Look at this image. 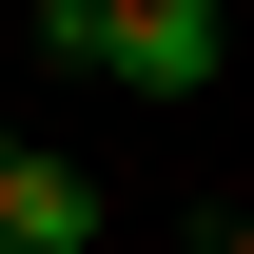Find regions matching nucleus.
<instances>
[{
    "label": "nucleus",
    "instance_id": "nucleus-1",
    "mask_svg": "<svg viewBox=\"0 0 254 254\" xmlns=\"http://www.w3.org/2000/svg\"><path fill=\"white\" fill-rule=\"evenodd\" d=\"M39 59L59 78H118V98H215L235 20L215 0H39Z\"/></svg>",
    "mask_w": 254,
    "mask_h": 254
},
{
    "label": "nucleus",
    "instance_id": "nucleus-2",
    "mask_svg": "<svg viewBox=\"0 0 254 254\" xmlns=\"http://www.w3.org/2000/svg\"><path fill=\"white\" fill-rule=\"evenodd\" d=\"M0 254H98V176L39 157L20 118H0Z\"/></svg>",
    "mask_w": 254,
    "mask_h": 254
},
{
    "label": "nucleus",
    "instance_id": "nucleus-3",
    "mask_svg": "<svg viewBox=\"0 0 254 254\" xmlns=\"http://www.w3.org/2000/svg\"><path fill=\"white\" fill-rule=\"evenodd\" d=\"M215 254H254V215H235V235H215Z\"/></svg>",
    "mask_w": 254,
    "mask_h": 254
}]
</instances>
